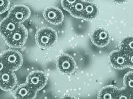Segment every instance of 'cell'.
<instances>
[{"instance_id":"cell-10","label":"cell","mask_w":133,"mask_h":99,"mask_svg":"<svg viewBox=\"0 0 133 99\" xmlns=\"http://www.w3.org/2000/svg\"><path fill=\"white\" fill-rule=\"evenodd\" d=\"M43 15L48 23L55 25L60 24L63 21V13L60 9L56 7H51L45 9Z\"/></svg>"},{"instance_id":"cell-17","label":"cell","mask_w":133,"mask_h":99,"mask_svg":"<svg viewBox=\"0 0 133 99\" xmlns=\"http://www.w3.org/2000/svg\"><path fill=\"white\" fill-rule=\"evenodd\" d=\"M124 88L129 90L133 91V71L127 73L124 77Z\"/></svg>"},{"instance_id":"cell-20","label":"cell","mask_w":133,"mask_h":99,"mask_svg":"<svg viewBox=\"0 0 133 99\" xmlns=\"http://www.w3.org/2000/svg\"><path fill=\"white\" fill-rule=\"evenodd\" d=\"M10 2L9 0H0V15L4 13L9 9Z\"/></svg>"},{"instance_id":"cell-14","label":"cell","mask_w":133,"mask_h":99,"mask_svg":"<svg viewBox=\"0 0 133 99\" xmlns=\"http://www.w3.org/2000/svg\"><path fill=\"white\" fill-rule=\"evenodd\" d=\"M119 89L113 85H108L103 87L98 93V98H117Z\"/></svg>"},{"instance_id":"cell-15","label":"cell","mask_w":133,"mask_h":99,"mask_svg":"<svg viewBox=\"0 0 133 99\" xmlns=\"http://www.w3.org/2000/svg\"><path fill=\"white\" fill-rule=\"evenodd\" d=\"M85 3H86V1L79 0V2L76 3L69 11V13L75 18L81 19L83 11H84V9H85Z\"/></svg>"},{"instance_id":"cell-7","label":"cell","mask_w":133,"mask_h":99,"mask_svg":"<svg viewBox=\"0 0 133 99\" xmlns=\"http://www.w3.org/2000/svg\"><path fill=\"white\" fill-rule=\"evenodd\" d=\"M31 15V11L28 7L18 5L13 7L9 11L8 16L19 24L23 23Z\"/></svg>"},{"instance_id":"cell-8","label":"cell","mask_w":133,"mask_h":99,"mask_svg":"<svg viewBox=\"0 0 133 99\" xmlns=\"http://www.w3.org/2000/svg\"><path fill=\"white\" fill-rule=\"evenodd\" d=\"M109 63L112 68L116 69H123L128 68L127 64V54L124 52L115 50L112 52L109 57Z\"/></svg>"},{"instance_id":"cell-12","label":"cell","mask_w":133,"mask_h":99,"mask_svg":"<svg viewBox=\"0 0 133 99\" xmlns=\"http://www.w3.org/2000/svg\"><path fill=\"white\" fill-rule=\"evenodd\" d=\"M20 24L8 15L0 23V36L4 38H6L15 31Z\"/></svg>"},{"instance_id":"cell-1","label":"cell","mask_w":133,"mask_h":99,"mask_svg":"<svg viewBox=\"0 0 133 99\" xmlns=\"http://www.w3.org/2000/svg\"><path fill=\"white\" fill-rule=\"evenodd\" d=\"M57 40L56 31L49 27H43L38 30L35 36L37 46L41 49H47L55 44Z\"/></svg>"},{"instance_id":"cell-11","label":"cell","mask_w":133,"mask_h":99,"mask_svg":"<svg viewBox=\"0 0 133 99\" xmlns=\"http://www.w3.org/2000/svg\"><path fill=\"white\" fill-rule=\"evenodd\" d=\"M37 92L35 88L25 82L17 87L13 95L16 98H35Z\"/></svg>"},{"instance_id":"cell-6","label":"cell","mask_w":133,"mask_h":99,"mask_svg":"<svg viewBox=\"0 0 133 99\" xmlns=\"http://www.w3.org/2000/svg\"><path fill=\"white\" fill-rule=\"evenodd\" d=\"M47 82V76L41 71H33L27 77L26 82L35 88L37 91L45 87Z\"/></svg>"},{"instance_id":"cell-5","label":"cell","mask_w":133,"mask_h":99,"mask_svg":"<svg viewBox=\"0 0 133 99\" xmlns=\"http://www.w3.org/2000/svg\"><path fill=\"white\" fill-rule=\"evenodd\" d=\"M17 83L16 75L13 71L6 69L0 73V89L4 91H11L15 88Z\"/></svg>"},{"instance_id":"cell-9","label":"cell","mask_w":133,"mask_h":99,"mask_svg":"<svg viewBox=\"0 0 133 99\" xmlns=\"http://www.w3.org/2000/svg\"><path fill=\"white\" fill-rule=\"evenodd\" d=\"M110 34L104 29H97L92 32L91 36V42L99 48L105 47L110 42Z\"/></svg>"},{"instance_id":"cell-13","label":"cell","mask_w":133,"mask_h":99,"mask_svg":"<svg viewBox=\"0 0 133 99\" xmlns=\"http://www.w3.org/2000/svg\"><path fill=\"white\" fill-rule=\"evenodd\" d=\"M98 13L99 9L98 7L95 3L86 1L82 19L86 21H92L98 16Z\"/></svg>"},{"instance_id":"cell-22","label":"cell","mask_w":133,"mask_h":99,"mask_svg":"<svg viewBox=\"0 0 133 99\" xmlns=\"http://www.w3.org/2000/svg\"><path fill=\"white\" fill-rule=\"evenodd\" d=\"M6 69H8V67H7V65L5 62L4 60L3 59L2 56H0V73H2L3 71H5Z\"/></svg>"},{"instance_id":"cell-18","label":"cell","mask_w":133,"mask_h":99,"mask_svg":"<svg viewBox=\"0 0 133 99\" xmlns=\"http://www.w3.org/2000/svg\"><path fill=\"white\" fill-rule=\"evenodd\" d=\"M132 91L128 90L125 88L119 89L117 98H132Z\"/></svg>"},{"instance_id":"cell-2","label":"cell","mask_w":133,"mask_h":99,"mask_svg":"<svg viewBox=\"0 0 133 99\" xmlns=\"http://www.w3.org/2000/svg\"><path fill=\"white\" fill-rule=\"evenodd\" d=\"M27 38L28 32L27 29L21 24L15 31L4 39L7 44L11 48H19L25 44Z\"/></svg>"},{"instance_id":"cell-3","label":"cell","mask_w":133,"mask_h":99,"mask_svg":"<svg viewBox=\"0 0 133 99\" xmlns=\"http://www.w3.org/2000/svg\"><path fill=\"white\" fill-rule=\"evenodd\" d=\"M2 56L8 69L13 71L18 70L23 65V57L22 54L15 50H8L3 53Z\"/></svg>"},{"instance_id":"cell-23","label":"cell","mask_w":133,"mask_h":99,"mask_svg":"<svg viewBox=\"0 0 133 99\" xmlns=\"http://www.w3.org/2000/svg\"><path fill=\"white\" fill-rule=\"evenodd\" d=\"M115 3H118V4H122V3H124L127 0H112Z\"/></svg>"},{"instance_id":"cell-24","label":"cell","mask_w":133,"mask_h":99,"mask_svg":"<svg viewBox=\"0 0 133 99\" xmlns=\"http://www.w3.org/2000/svg\"><path fill=\"white\" fill-rule=\"evenodd\" d=\"M132 98H133V91H132Z\"/></svg>"},{"instance_id":"cell-21","label":"cell","mask_w":133,"mask_h":99,"mask_svg":"<svg viewBox=\"0 0 133 99\" xmlns=\"http://www.w3.org/2000/svg\"><path fill=\"white\" fill-rule=\"evenodd\" d=\"M127 64L128 68L133 69V52L127 54Z\"/></svg>"},{"instance_id":"cell-16","label":"cell","mask_w":133,"mask_h":99,"mask_svg":"<svg viewBox=\"0 0 133 99\" xmlns=\"http://www.w3.org/2000/svg\"><path fill=\"white\" fill-rule=\"evenodd\" d=\"M120 50L126 54L133 52V36H128L120 42Z\"/></svg>"},{"instance_id":"cell-19","label":"cell","mask_w":133,"mask_h":99,"mask_svg":"<svg viewBox=\"0 0 133 99\" xmlns=\"http://www.w3.org/2000/svg\"><path fill=\"white\" fill-rule=\"evenodd\" d=\"M79 1V0H62L61 5H62V7L64 9L69 11L71 9V8Z\"/></svg>"},{"instance_id":"cell-4","label":"cell","mask_w":133,"mask_h":99,"mask_svg":"<svg viewBox=\"0 0 133 99\" xmlns=\"http://www.w3.org/2000/svg\"><path fill=\"white\" fill-rule=\"evenodd\" d=\"M57 66L60 72L65 75L73 74L77 69V63L69 54H63L57 60Z\"/></svg>"}]
</instances>
